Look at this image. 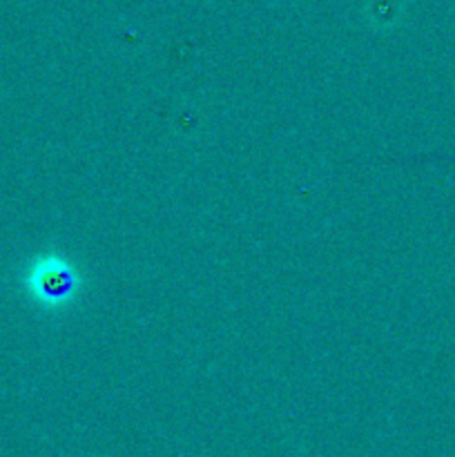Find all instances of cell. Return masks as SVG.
<instances>
[{
	"instance_id": "1",
	"label": "cell",
	"mask_w": 455,
	"mask_h": 457,
	"mask_svg": "<svg viewBox=\"0 0 455 457\" xmlns=\"http://www.w3.org/2000/svg\"><path fill=\"white\" fill-rule=\"evenodd\" d=\"M74 286L76 277L71 272V268L65 262L54 257L36 262L34 268L29 270V277H27V288H29V293L38 302L49 303V306L70 299Z\"/></svg>"
}]
</instances>
